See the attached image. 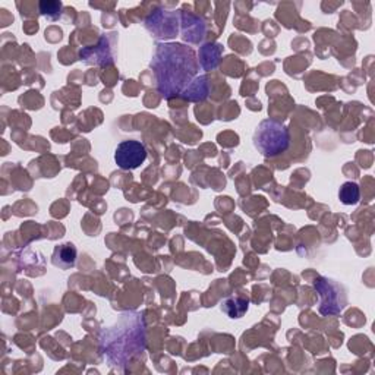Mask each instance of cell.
I'll return each instance as SVG.
<instances>
[{
    "instance_id": "1",
    "label": "cell",
    "mask_w": 375,
    "mask_h": 375,
    "mask_svg": "<svg viewBox=\"0 0 375 375\" xmlns=\"http://www.w3.org/2000/svg\"><path fill=\"white\" fill-rule=\"evenodd\" d=\"M159 92L166 100L182 94L198 73L195 52L179 43L159 44L151 60Z\"/></svg>"
},
{
    "instance_id": "2",
    "label": "cell",
    "mask_w": 375,
    "mask_h": 375,
    "mask_svg": "<svg viewBox=\"0 0 375 375\" xmlns=\"http://www.w3.org/2000/svg\"><path fill=\"white\" fill-rule=\"evenodd\" d=\"M122 321L103 332L101 351L107 356L111 365L119 367L132 356L143 352L146 348L144 323L138 314H125Z\"/></svg>"
},
{
    "instance_id": "3",
    "label": "cell",
    "mask_w": 375,
    "mask_h": 375,
    "mask_svg": "<svg viewBox=\"0 0 375 375\" xmlns=\"http://www.w3.org/2000/svg\"><path fill=\"white\" fill-rule=\"evenodd\" d=\"M290 146L288 127L274 119L262 120L254 134V147L264 157H276Z\"/></svg>"
},
{
    "instance_id": "4",
    "label": "cell",
    "mask_w": 375,
    "mask_h": 375,
    "mask_svg": "<svg viewBox=\"0 0 375 375\" xmlns=\"http://www.w3.org/2000/svg\"><path fill=\"white\" fill-rule=\"evenodd\" d=\"M314 288L320 296V312L323 316H337L346 308V292L337 281L320 277L314 281Z\"/></svg>"
},
{
    "instance_id": "5",
    "label": "cell",
    "mask_w": 375,
    "mask_h": 375,
    "mask_svg": "<svg viewBox=\"0 0 375 375\" xmlns=\"http://www.w3.org/2000/svg\"><path fill=\"white\" fill-rule=\"evenodd\" d=\"M179 18L181 13L175 10L159 9L146 20V27L155 38H174L178 36L179 31Z\"/></svg>"
},
{
    "instance_id": "6",
    "label": "cell",
    "mask_w": 375,
    "mask_h": 375,
    "mask_svg": "<svg viewBox=\"0 0 375 375\" xmlns=\"http://www.w3.org/2000/svg\"><path fill=\"white\" fill-rule=\"evenodd\" d=\"M147 159V150L143 143L135 139L122 141L115 151V162L123 170H135Z\"/></svg>"
},
{
    "instance_id": "7",
    "label": "cell",
    "mask_w": 375,
    "mask_h": 375,
    "mask_svg": "<svg viewBox=\"0 0 375 375\" xmlns=\"http://www.w3.org/2000/svg\"><path fill=\"white\" fill-rule=\"evenodd\" d=\"M80 57L88 65H108L113 62L112 50L107 44L106 37H101L97 45L84 47L80 52Z\"/></svg>"
},
{
    "instance_id": "8",
    "label": "cell",
    "mask_w": 375,
    "mask_h": 375,
    "mask_svg": "<svg viewBox=\"0 0 375 375\" xmlns=\"http://www.w3.org/2000/svg\"><path fill=\"white\" fill-rule=\"evenodd\" d=\"M182 37L188 43H199L206 37V22L192 13H181Z\"/></svg>"
},
{
    "instance_id": "9",
    "label": "cell",
    "mask_w": 375,
    "mask_h": 375,
    "mask_svg": "<svg viewBox=\"0 0 375 375\" xmlns=\"http://www.w3.org/2000/svg\"><path fill=\"white\" fill-rule=\"evenodd\" d=\"M222 45L217 43H208L201 47L199 50V65L204 71H213L220 64Z\"/></svg>"
},
{
    "instance_id": "10",
    "label": "cell",
    "mask_w": 375,
    "mask_h": 375,
    "mask_svg": "<svg viewBox=\"0 0 375 375\" xmlns=\"http://www.w3.org/2000/svg\"><path fill=\"white\" fill-rule=\"evenodd\" d=\"M208 91H210L208 80H207V76L202 75V76H197L195 80L183 90L182 97L190 101H202L208 96Z\"/></svg>"
},
{
    "instance_id": "11",
    "label": "cell",
    "mask_w": 375,
    "mask_h": 375,
    "mask_svg": "<svg viewBox=\"0 0 375 375\" xmlns=\"http://www.w3.org/2000/svg\"><path fill=\"white\" fill-rule=\"evenodd\" d=\"M75 261H76V248L72 243L60 245L59 248L55 249L53 264L56 265V267L62 270H68L73 267Z\"/></svg>"
},
{
    "instance_id": "12",
    "label": "cell",
    "mask_w": 375,
    "mask_h": 375,
    "mask_svg": "<svg viewBox=\"0 0 375 375\" xmlns=\"http://www.w3.org/2000/svg\"><path fill=\"white\" fill-rule=\"evenodd\" d=\"M248 306H249V299L241 298V296H230V298L222 302V309L230 318L243 317L245 312L248 311Z\"/></svg>"
},
{
    "instance_id": "13",
    "label": "cell",
    "mask_w": 375,
    "mask_h": 375,
    "mask_svg": "<svg viewBox=\"0 0 375 375\" xmlns=\"http://www.w3.org/2000/svg\"><path fill=\"white\" fill-rule=\"evenodd\" d=\"M339 199L345 206H355L361 199V190L359 185L355 182H345L340 186L339 191Z\"/></svg>"
},
{
    "instance_id": "14",
    "label": "cell",
    "mask_w": 375,
    "mask_h": 375,
    "mask_svg": "<svg viewBox=\"0 0 375 375\" xmlns=\"http://www.w3.org/2000/svg\"><path fill=\"white\" fill-rule=\"evenodd\" d=\"M62 2H57V0H43L38 5L40 13L43 17H45L49 21H57L62 15Z\"/></svg>"
}]
</instances>
